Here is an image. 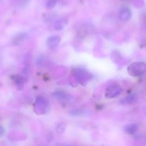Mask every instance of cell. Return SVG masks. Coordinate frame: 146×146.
I'll use <instances>...</instances> for the list:
<instances>
[{
	"instance_id": "cell-6",
	"label": "cell",
	"mask_w": 146,
	"mask_h": 146,
	"mask_svg": "<svg viewBox=\"0 0 146 146\" xmlns=\"http://www.w3.org/2000/svg\"><path fill=\"white\" fill-rule=\"evenodd\" d=\"M131 10L128 7H123L119 12V18L122 21H127L131 17Z\"/></svg>"
},
{
	"instance_id": "cell-9",
	"label": "cell",
	"mask_w": 146,
	"mask_h": 146,
	"mask_svg": "<svg viewBox=\"0 0 146 146\" xmlns=\"http://www.w3.org/2000/svg\"><path fill=\"white\" fill-rule=\"evenodd\" d=\"M26 81H27L26 78H23L22 76H19V75H17L16 78H15V82H16L17 84H19V85L25 83Z\"/></svg>"
},
{
	"instance_id": "cell-12",
	"label": "cell",
	"mask_w": 146,
	"mask_h": 146,
	"mask_svg": "<svg viewBox=\"0 0 146 146\" xmlns=\"http://www.w3.org/2000/svg\"><path fill=\"white\" fill-rule=\"evenodd\" d=\"M4 133H5V129H4L2 126L0 125V135H3Z\"/></svg>"
},
{
	"instance_id": "cell-2",
	"label": "cell",
	"mask_w": 146,
	"mask_h": 146,
	"mask_svg": "<svg viewBox=\"0 0 146 146\" xmlns=\"http://www.w3.org/2000/svg\"><path fill=\"white\" fill-rule=\"evenodd\" d=\"M73 74H74V76H75L77 81L83 85L86 84L92 78L90 73L82 68L75 69L73 72Z\"/></svg>"
},
{
	"instance_id": "cell-8",
	"label": "cell",
	"mask_w": 146,
	"mask_h": 146,
	"mask_svg": "<svg viewBox=\"0 0 146 146\" xmlns=\"http://www.w3.org/2000/svg\"><path fill=\"white\" fill-rule=\"evenodd\" d=\"M137 130V125L136 124H130L125 127V130L126 133H129V134H133V133H135Z\"/></svg>"
},
{
	"instance_id": "cell-10",
	"label": "cell",
	"mask_w": 146,
	"mask_h": 146,
	"mask_svg": "<svg viewBox=\"0 0 146 146\" xmlns=\"http://www.w3.org/2000/svg\"><path fill=\"white\" fill-rule=\"evenodd\" d=\"M56 4H57V0H48L46 4V6L48 8H52L55 6Z\"/></svg>"
},
{
	"instance_id": "cell-13",
	"label": "cell",
	"mask_w": 146,
	"mask_h": 146,
	"mask_svg": "<svg viewBox=\"0 0 146 146\" xmlns=\"http://www.w3.org/2000/svg\"><path fill=\"white\" fill-rule=\"evenodd\" d=\"M63 146H72V145H63Z\"/></svg>"
},
{
	"instance_id": "cell-7",
	"label": "cell",
	"mask_w": 146,
	"mask_h": 146,
	"mask_svg": "<svg viewBox=\"0 0 146 146\" xmlns=\"http://www.w3.org/2000/svg\"><path fill=\"white\" fill-rule=\"evenodd\" d=\"M66 24H67V21H66V19H60L54 22V29H57V30H61V29H62L64 27Z\"/></svg>"
},
{
	"instance_id": "cell-11",
	"label": "cell",
	"mask_w": 146,
	"mask_h": 146,
	"mask_svg": "<svg viewBox=\"0 0 146 146\" xmlns=\"http://www.w3.org/2000/svg\"><path fill=\"white\" fill-rule=\"evenodd\" d=\"M124 100L125 103H130L131 102L134 101V96H133V95H129L125 99H124Z\"/></svg>"
},
{
	"instance_id": "cell-4",
	"label": "cell",
	"mask_w": 146,
	"mask_h": 146,
	"mask_svg": "<svg viewBox=\"0 0 146 146\" xmlns=\"http://www.w3.org/2000/svg\"><path fill=\"white\" fill-rule=\"evenodd\" d=\"M122 92H123L122 87L117 84H115V85H110L107 88L106 91H105V97L107 98L111 99V98H116L120 95Z\"/></svg>"
},
{
	"instance_id": "cell-5",
	"label": "cell",
	"mask_w": 146,
	"mask_h": 146,
	"mask_svg": "<svg viewBox=\"0 0 146 146\" xmlns=\"http://www.w3.org/2000/svg\"><path fill=\"white\" fill-rule=\"evenodd\" d=\"M60 42V36L58 35H53L50 36L47 40V45L51 50H54Z\"/></svg>"
},
{
	"instance_id": "cell-1",
	"label": "cell",
	"mask_w": 146,
	"mask_h": 146,
	"mask_svg": "<svg viewBox=\"0 0 146 146\" xmlns=\"http://www.w3.org/2000/svg\"><path fill=\"white\" fill-rule=\"evenodd\" d=\"M127 72L131 76L138 77L146 72V64L141 62L132 63L127 67Z\"/></svg>"
},
{
	"instance_id": "cell-3",
	"label": "cell",
	"mask_w": 146,
	"mask_h": 146,
	"mask_svg": "<svg viewBox=\"0 0 146 146\" xmlns=\"http://www.w3.org/2000/svg\"><path fill=\"white\" fill-rule=\"evenodd\" d=\"M49 110V105L47 101L42 97H40L36 99L35 102V110L37 114H44Z\"/></svg>"
}]
</instances>
